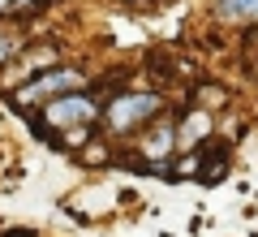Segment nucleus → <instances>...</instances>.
I'll return each instance as SVG.
<instances>
[{
    "label": "nucleus",
    "mask_w": 258,
    "mask_h": 237,
    "mask_svg": "<svg viewBox=\"0 0 258 237\" xmlns=\"http://www.w3.org/2000/svg\"><path fill=\"white\" fill-rule=\"evenodd\" d=\"M159 112H164V95L159 91H120L103 104L99 121L112 134H134V129L142 134L151 121H159Z\"/></svg>",
    "instance_id": "f257e3e1"
},
{
    "label": "nucleus",
    "mask_w": 258,
    "mask_h": 237,
    "mask_svg": "<svg viewBox=\"0 0 258 237\" xmlns=\"http://www.w3.org/2000/svg\"><path fill=\"white\" fill-rule=\"evenodd\" d=\"M82 86H86V73L82 69H74V65H47V69H39L26 86H18L13 104H18L22 112H26V108L39 112L43 104L60 100V95H69V91H82Z\"/></svg>",
    "instance_id": "f03ea898"
},
{
    "label": "nucleus",
    "mask_w": 258,
    "mask_h": 237,
    "mask_svg": "<svg viewBox=\"0 0 258 237\" xmlns=\"http://www.w3.org/2000/svg\"><path fill=\"white\" fill-rule=\"evenodd\" d=\"M103 117V104L95 100L91 91H69V95H60V100H52V104H43L39 108V121H43L52 134H60V129H82V125H91V121H99Z\"/></svg>",
    "instance_id": "7ed1b4c3"
},
{
    "label": "nucleus",
    "mask_w": 258,
    "mask_h": 237,
    "mask_svg": "<svg viewBox=\"0 0 258 237\" xmlns=\"http://www.w3.org/2000/svg\"><path fill=\"white\" fill-rule=\"evenodd\" d=\"M181 151V143H176V121L172 117H159V121H151L147 129H142V138H138V160L147 164V173H164L168 164H172V155Z\"/></svg>",
    "instance_id": "20e7f679"
},
{
    "label": "nucleus",
    "mask_w": 258,
    "mask_h": 237,
    "mask_svg": "<svg viewBox=\"0 0 258 237\" xmlns=\"http://www.w3.org/2000/svg\"><path fill=\"white\" fill-rule=\"evenodd\" d=\"M211 108H181V121H176L181 151H198L203 143H211Z\"/></svg>",
    "instance_id": "39448f33"
},
{
    "label": "nucleus",
    "mask_w": 258,
    "mask_h": 237,
    "mask_svg": "<svg viewBox=\"0 0 258 237\" xmlns=\"http://www.w3.org/2000/svg\"><path fill=\"white\" fill-rule=\"evenodd\" d=\"M194 155H198V181L203 185H220L228 177V143H203Z\"/></svg>",
    "instance_id": "423d86ee"
},
{
    "label": "nucleus",
    "mask_w": 258,
    "mask_h": 237,
    "mask_svg": "<svg viewBox=\"0 0 258 237\" xmlns=\"http://www.w3.org/2000/svg\"><path fill=\"white\" fill-rule=\"evenodd\" d=\"M220 18H228V22H258V0H220Z\"/></svg>",
    "instance_id": "0eeeda50"
},
{
    "label": "nucleus",
    "mask_w": 258,
    "mask_h": 237,
    "mask_svg": "<svg viewBox=\"0 0 258 237\" xmlns=\"http://www.w3.org/2000/svg\"><path fill=\"white\" fill-rule=\"evenodd\" d=\"M26 5H35V0H0V13H18V9H26Z\"/></svg>",
    "instance_id": "6e6552de"
},
{
    "label": "nucleus",
    "mask_w": 258,
    "mask_h": 237,
    "mask_svg": "<svg viewBox=\"0 0 258 237\" xmlns=\"http://www.w3.org/2000/svg\"><path fill=\"white\" fill-rule=\"evenodd\" d=\"M5 237H35V233H26V228H13V233H5Z\"/></svg>",
    "instance_id": "1a4fd4ad"
},
{
    "label": "nucleus",
    "mask_w": 258,
    "mask_h": 237,
    "mask_svg": "<svg viewBox=\"0 0 258 237\" xmlns=\"http://www.w3.org/2000/svg\"><path fill=\"white\" fill-rule=\"evenodd\" d=\"M164 237H172V233H164Z\"/></svg>",
    "instance_id": "9d476101"
},
{
    "label": "nucleus",
    "mask_w": 258,
    "mask_h": 237,
    "mask_svg": "<svg viewBox=\"0 0 258 237\" xmlns=\"http://www.w3.org/2000/svg\"><path fill=\"white\" fill-rule=\"evenodd\" d=\"M254 237H258V233H254Z\"/></svg>",
    "instance_id": "9b49d317"
}]
</instances>
